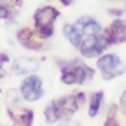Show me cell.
Masks as SVG:
<instances>
[{
	"label": "cell",
	"mask_w": 126,
	"mask_h": 126,
	"mask_svg": "<svg viewBox=\"0 0 126 126\" xmlns=\"http://www.w3.org/2000/svg\"><path fill=\"white\" fill-rule=\"evenodd\" d=\"M84 100H86L84 93H70V94H65V96H60V98L53 100L44 109L46 123L67 121L68 117H72L77 110L81 109Z\"/></svg>",
	"instance_id": "1"
},
{
	"label": "cell",
	"mask_w": 126,
	"mask_h": 126,
	"mask_svg": "<svg viewBox=\"0 0 126 126\" xmlns=\"http://www.w3.org/2000/svg\"><path fill=\"white\" fill-rule=\"evenodd\" d=\"M94 70L82 61H70L61 67V82L63 84H86L93 81Z\"/></svg>",
	"instance_id": "2"
},
{
	"label": "cell",
	"mask_w": 126,
	"mask_h": 126,
	"mask_svg": "<svg viewBox=\"0 0 126 126\" xmlns=\"http://www.w3.org/2000/svg\"><path fill=\"white\" fill-rule=\"evenodd\" d=\"M58 16H60L58 9H54L51 5H44L35 11V14H33L35 32L40 39H47L53 35V25L58 19Z\"/></svg>",
	"instance_id": "3"
},
{
	"label": "cell",
	"mask_w": 126,
	"mask_h": 126,
	"mask_svg": "<svg viewBox=\"0 0 126 126\" xmlns=\"http://www.w3.org/2000/svg\"><path fill=\"white\" fill-rule=\"evenodd\" d=\"M96 67L105 81H110V79L123 75L126 70V65L123 63V60L116 54H102L96 61Z\"/></svg>",
	"instance_id": "4"
},
{
	"label": "cell",
	"mask_w": 126,
	"mask_h": 126,
	"mask_svg": "<svg viewBox=\"0 0 126 126\" xmlns=\"http://www.w3.org/2000/svg\"><path fill=\"white\" fill-rule=\"evenodd\" d=\"M110 46V42L107 40L105 33L100 32L96 35H91V37H86L82 39L81 46H79V51L84 58H94V56H102V53Z\"/></svg>",
	"instance_id": "5"
},
{
	"label": "cell",
	"mask_w": 126,
	"mask_h": 126,
	"mask_svg": "<svg viewBox=\"0 0 126 126\" xmlns=\"http://www.w3.org/2000/svg\"><path fill=\"white\" fill-rule=\"evenodd\" d=\"M19 91H21V96H23L26 102H37V100H40V98L44 96L42 79L37 77L35 74L25 77L23 81H21Z\"/></svg>",
	"instance_id": "6"
},
{
	"label": "cell",
	"mask_w": 126,
	"mask_h": 126,
	"mask_svg": "<svg viewBox=\"0 0 126 126\" xmlns=\"http://www.w3.org/2000/svg\"><path fill=\"white\" fill-rule=\"evenodd\" d=\"M7 114L16 126H32V123H33V112L30 109L18 105L16 102H12L7 107Z\"/></svg>",
	"instance_id": "7"
},
{
	"label": "cell",
	"mask_w": 126,
	"mask_h": 126,
	"mask_svg": "<svg viewBox=\"0 0 126 126\" xmlns=\"http://www.w3.org/2000/svg\"><path fill=\"white\" fill-rule=\"evenodd\" d=\"M105 37L110 44H123L126 42V19H114L105 28Z\"/></svg>",
	"instance_id": "8"
},
{
	"label": "cell",
	"mask_w": 126,
	"mask_h": 126,
	"mask_svg": "<svg viewBox=\"0 0 126 126\" xmlns=\"http://www.w3.org/2000/svg\"><path fill=\"white\" fill-rule=\"evenodd\" d=\"M37 68H39V61L35 58H30V56L16 58L12 63V72L18 75H32Z\"/></svg>",
	"instance_id": "9"
},
{
	"label": "cell",
	"mask_w": 126,
	"mask_h": 126,
	"mask_svg": "<svg viewBox=\"0 0 126 126\" xmlns=\"http://www.w3.org/2000/svg\"><path fill=\"white\" fill-rule=\"evenodd\" d=\"M18 40L21 46L28 47V49H42V42H40V37L37 35L35 30L32 28H23L18 32Z\"/></svg>",
	"instance_id": "10"
},
{
	"label": "cell",
	"mask_w": 126,
	"mask_h": 126,
	"mask_svg": "<svg viewBox=\"0 0 126 126\" xmlns=\"http://www.w3.org/2000/svg\"><path fill=\"white\" fill-rule=\"evenodd\" d=\"M75 25H77L79 30H81L82 39L91 37V35H96V33H100V32H102V26L98 25V21L93 19V18H89V16H82V18H79V19L75 21Z\"/></svg>",
	"instance_id": "11"
},
{
	"label": "cell",
	"mask_w": 126,
	"mask_h": 126,
	"mask_svg": "<svg viewBox=\"0 0 126 126\" xmlns=\"http://www.w3.org/2000/svg\"><path fill=\"white\" fill-rule=\"evenodd\" d=\"M23 0H0V19H9L18 12Z\"/></svg>",
	"instance_id": "12"
},
{
	"label": "cell",
	"mask_w": 126,
	"mask_h": 126,
	"mask_svg": "<svg viewBox=\"0 0 126 126\" xmlns=\"http://www.w3.org/2000/svg\"><path fill=\"white\" fill-rule=\"evenodd\" d=\"M63 35L67 37V40L74 46V47H79L81 46V42H82V33H81V30L77 28V25L75 23H68V25H65L63 26Z\"/></svg>",
	"instance_id": "13"
},
{
	"label": "cell",
	"mask_w": 126,
	"mask_h": 126,
	"mask_svg": "<svg viewBox=\"0 0 126 126\" xmlns=\"http://www.w3.org/2000/svg\"><path fill=\"white\" fill-rule=\"evenodd\" d=\"M102 100H103V93L102 91H96V93L91 94V98H89V109H88V114L91 117H94V116L98 114L100 105H102Z\"/></svg>",
	"instance_id": "14"
},
{
	"label": "cell",
	"mask_w": 126,
	"mask_h": 126,
	"mask_svg": "<svg viewBox=\"0 0 126 126\" xmlns=\"http://www.w3.org/2000/svg\"><path fill=\"white\" fill-rule=\"evenodd\" d=\"M114 112H116V109L112 107V109H110V112H109V116H107V119H105V123H103V126H119Z\"/></svg>",
	"instance_id": "15"
},
{
	"label": "cell",
	"mask_w": 126,
	"mask_h": 126,
	"mask_svg": "<svg viewBox=\"0 0 126 126\" xmlns=\"http://www.w3.org/2000/svg\"><path fill=\"white\" fill-rule=\"evenodd\" d=\"M5 63H9V56L4 54V53H0V77H2V67L5 65Z\"/></svg>",
	"instance_id": "16"
},
{
	"label": "cell",
	"mask_w": 126,
	"mask_h": 126,
	"mask_svg": "<svg viewBox=\"0 0 126 126\" xmlns=\"http://www.w3.org/2000/svg\"><path fill=\"white\" fill-rule=\"evenodd\" d=\"M119 105H121V109H123V112H126V89H124V93L121 94V102H119Z\"/></svg>",
	"instance_id": "17"
},
{
	"label": "cell",
	"mask_w": 126,
	"mask_h": 126,
	"mask_svg": "<svg viewBox=\"0 0 126 126\" xmlns=\"http://www.w3.org/2000/svg\"><path fill=\"white\" fill-rule=\"evenodd\" d=\"M61 2H63V5H70V4H72V0H61Z\"/></svg>",
	"instance_id": "18"
}]
</instances>
